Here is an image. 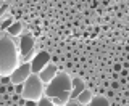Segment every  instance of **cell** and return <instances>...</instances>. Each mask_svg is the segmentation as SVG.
I'll use <instances>...</instances> for the list:
<instances>
[{"mask_svg": "<svg viewBox=\"0 0 129 106\" xmlns=\"http://www.w3.org/2000/svg\"><path fill=\"white\" fill-rule=\"evenodd\" d=\"M71 90H73V79L66 72H58L47 84L45 95L48 98H52L55 104H64L71 98Z\"/></svg>", "mask_w": 129, "mask_h": 106, "instance_id": "6da1fadb", "label": "cell"}, {"mask_svg": "<svg viewBox=\"0 0 129 106\" xmlns=\"http://www.w3.org/2000/svg\"><path fill=\"white\" fill-rule=\"evenodd\" d=\"M18 68V51L13 40L2 37L0 39V76H11Z\"/></svg>", "mask_w": 129, "mask_h": 106, "instance_id": "7a4b0ae2", "label": "cell"}, {"mask_svg": "<svg viewBox=\"0 0 129 106\" xmlns=\"http://www.w3.org/2000/svg\"><path fill=\"white\" fill-rule=\"evenodd\" d=\"M42 80H40L39 74H31L27 77V80L24 82V90H23V96L26 100H34L39 101L40 95L44 93V87H42Z\"/></svg>", "mask_w": 129, "mask_h": 106, "instance_id": "3957f363", "label": "cell"}, {"mask_svg": "<svg viewBox=\"0 0 129 106\" xmlns=\"http://www.w3.org/2000/svg\"><path fill=\"white\" fill-rule=\"evenodd\" d=\"M32 74V69H31V63H23L21 66H18L15 69L13 72H11L10 79H11V84L18 85V84H24L27 80V77Z\"/></svg>", "mask_w": 129, "mask_h": 106, "instance_id": "277c9868", "label": "cell"}, {"mask_svg": "<svg viewBox=\"0 0 129 106\" xmlns=\"http://www.w3.org/2000/svg\"><path fill=\"white\" fill-rule=\"evenodd\" d=\"M48 61H50V53H48V51H39L37 55L32 58V61H31L32 74H39V72L48 64Z\"/></svg>", "mask_w": 129, "mask_h": 106, "instance_id": "5b68a950", "label": "cell"}, {"mask_svg": "<svg viewBox=\"0 0 129 106\" xmlns=\"http://www.w3.org/2000/svg\"><path fill=\"white\" fill-rule=\"evenodd\" d=\"M34 37L32 35H23L21 40H19V50H21V55L24 56V63L31 58L32 51H34Z\"/></svg>", "mask_w": 129, "mask_h": 106, "instance_id": "8992f818", "label": "cell"}, {"mask_svg": "<svg viewBox=\"0 0 129 106\" xmlns=\"http://www.w3.org/2000/svg\"><path fill=\"white\" fill-rule=\"evenodd\" d=\"M56 74H58V68H56L55 64H47V66L39 72V77H40V80H42L44 84H48Z\"/></svg>", "mask_w": 129, "mask_h": 106, "instance_id": "52a82bcc", "label": "cell"}, {"mask_svg": "<svg viewBox=\"0 0 129 106\" xmlns=\"http://www.w3.org/2000/svg\"><path fill=\"white\" fill-rule=\"evenodd\" d=\"M86 90V85H84L82 79H79V77H76V79H73V90H71V98H78V96Z\"/></svg>", "mask_w": 129, "mask_h": 106, "instance_id": "ba28073f", "label": "cell"}, {"mask_svg": "<svg viewBox=\"0 0 129 106\" xmlns=\"http://www.w3.org/2000/svg\"><path fill=\"white\" fill-rule=\"evenodd\" d=\"M92 98H94V96H92V92H90V90H84L76 100H78V103H79V104H89Z\"/></svg>", "mask_w": 129, "mask_h": 106, "instance_id": "9c48e42d", "label": "cell"}, {"mask_svg": "<svg viewBox=\"0 0 129 106\" xmlns=\"http://www.w3.org/2000/svg\"><path fill=\"white\" fill-rule=\"evenodd\" d=\"M89 106H110V101H108V98L100 95V96H94L90 100V103H89Z\"/></svg>", "mask_w": 129, "mask_h": 106, "instance_id": "30bf717a", "label": "cell"}, {"mask_svg": "<svg viewBox=\"0 0 129 106\" xmlns=\"http://www.w3.org/2000/svg\"><path fill=\"white\" fill-rule=\"evenodd\" d=\"M7 31L10 32L11 35H19V34H21V31H23V26H21V23H19V21H15Z\"/></svg>", "mask_w": 129, "mask_h": 106, "instance_id": "8fae6325", "label": "cell"}, {"mask_svg": "<svg viewBox=\"0 0 129 106\" xmlns=\"http://www.w3.org/2000/svg\"><path fill=\"white\" fill-rule=\"evenodd\" d=\"M37 106H53V103H52L48 98H40L37 101Z\"/></svg>", "mask_w": 129, "mask_h": 106, "instance_id": "7c38bea8", "label": "cell"}, {"mask_svg": "<svg viewBox=\"0 0 129 106\" xmlns=\"http://www.w3.org/2000/svg\"><path fill=\"white\" fill-rule=\"evenodd\" d=\"M13 23H15V21H13V18H8V19H5V21L2 23V26H0V27H2V29H8V27H10Z\"/></svg>", "mask_w": 129, "mask_h": 106, "instance_id": "4fadbf2b", "label": "cell"}, {"mask_svg": "<svg viewBox=\"0 0 129 106\" xmlns=\"http://www.w3.org/2000/svg\"><path fill=\"white\" fill-rule=\"evenodd\" d=\"M0 84H2V85H8V84H11L10 76H2V77H0Z\"/></svg>", "mask_w": 129, "mask_h": 106, "instance_id": "5bb4252c", "label": "cell"}, {"mask_svg": "<svg viewBox=\"0 0 129 106\" xmlns=\"http://www.w3.org/2000/svg\"><path fill=\"white\" fill-rule=\"evenodd\" d=\"M23 90H24V84L15 85V93H18V95H23Z\"/></svg>", "mask_w": 129, "mask_h": 106, "instance_id": "9a60e30c", "label": "cell"}, {"mask_svg": "<svg viewBox=\"0 0 129 106\" xmlns=\"http://www.w3.org/2000/svg\"><path fill=\"white\" fill-rule=\"evenodd\" d=\"M7 90H8V93L13 95V93H15V84H8L7 85Z\"/></svg>", "mask_w": 129, "mask_h": 106, "instance_id": "2e32d148", "label": "cell"}, {"mask_svg": "<svg viewBox=\"0 0 129 106\" xmlns=\"http://www.w3.org/2000/svg\"><path fill=\"white\" fill-rule=\"evenodd\" d=\"M26 106H37V101H34V100H26Z\"/></svg>", "mask_w": 129, "mask_h": 106, "instance_id": "e0dca14e", "label": "cell"}, {"mask_svg": "<svg viewBox=\"0 0 129 106\" xmlns=\"http://www.w3.org/2000/svg\"><path fill=\"white\" fill-rule=\"evenodd\" d=\"M0 93H2V95L8 93V90H7V85H0Z\"/></svg>", "mask_w": 129, "mask_h": 106, "instance_id": "ac0fdd59", "label": "cell"}, {"mask_svg": "<svg viewBox=\"0 0 129 106\" xmlns=\"http://www.w3.org/2000/svg\"><path fill=\"white\" fill-rule=\"evenodd\" d=\"M19 98H21V96H19L18 93H13V96H11V100H13L15 103H18V101H19Z\"/></svg>", "mask_w": 129, "mask_h": 106, "instance_id": "d6986e66", "label": "cell"}, {"mask_svg": "<svg viewBox=\"0 0 129 106\" xmlns=\"http://www.w3.org/2000/svg\"><path fill=\"white\" fill-rule=\"evenodd\" d=\"M115 71L116 72H121V71H123V66H121V64H115Z\"/></svg>", "mask_w": 129, "mask_h": 106, "instance_id": "ffe728a7", "label": "cell"}, {"mask_svg": "<svg viewBox=\"0 0 129 106\" xmlns=\"http://www.w3.org/2000/svg\"><path fill=\"white\" fill-rule=\"evenodd\" d=\"M121 74H123L124 77H127V76H129V74H127V71H126V69H124V71H121Z\"/></svg>", "mask_w": 129, "mask_h": 106, "instance_id": "44dd1931", "label": "cell"}, {"mask_svg": "<svg viewBox=\"0 0 129 106\" xmlns=\"http://www.w3.org/2000/svg\"><path fill=\"white\" fill-rule=\"evenodd\" d=\"M66 106H79V104H78V103H68Z\"/></svg>", "mask_w": 129, "mask_h": 106, "instance_id": "7402d4cb", "label": "cell"}, {"mask_svg": "<svg viewBox=\"0 0 129 106\" xmlns=\"http://www.w3.org/2000/svg\"><path fill=\"white\" fill-rule=\"evenodd\" d=\"M24 106H26V104H24Z\"/></svg>", "mask_w": 129, "mask_h": 106, "instance_id": "603a6c76", "label": "cell"}]
</instances>
